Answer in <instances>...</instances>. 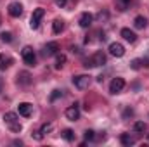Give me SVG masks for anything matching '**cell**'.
Returning <instances> with one entry per match:
<instances>
[{"instance_id": "1", "label": "cell", "mask_w": 149, "mask_h": 147, "mask_svg": "<svg viewBox=\"0 0 149 147\" xmlns=\"http://www.w3.org/2000/svg\"><path fill=\"white\" fill-rule=\"evenodd\" d=\"M106 64V54L102 52V50H97L92 57H88L87 61H85V68H97V66H104Z\"/></svg>"}, {"instance_id": "2", "label": "cell", "mask_w": 149, "mask_h": 147, "mask_svg": "<svg viewBox=\"0 0 149 147\" xmlns=\"http://www.w3.org/2000/svg\"><path fill=\"white\" fill-rule=\"evenodd\" d=\"M21 55H23V61H24V64L26 66H35L37 64V55H35V52H33V49L31 47H24L23 49V52H21Z\"/></svg>"}, {"instance_id": "3", "label": "cell", "mask_w": 149, "mask_h": 147, "mask_svg": "<svg viewBox=\"0 0 149 147\" xmlns=\"http://www.w3.org/2000/svg\"><path fill=\"white\" fill-rule=\"evenodd\" d=\"M73 85L78 88V90H85V88L90 85V76H88V74H78V76H73Z\"/></svg>"}, {"instance_id": "4", "label": "cell", "mask_w": 149, "mask_h": 147, "mask_svg": "<svg viewBox=\"0 0 149 147\" xmlns=\"http://www.w3.org/2000/svg\"><path fill=\"white\" fill-rule=\"evenodd\" d=\"M45 16V9H42V7H38L33 10V14H31V19H30V26L33 28V30H37L38 26H40V21H42V17Z\"/></svg>"}, {"instance_id": "5", "label": "cell", "mask_w": 149, "mask_h": 147, "mask_svg": "<svg viewBox=\"0 0 149 147\" xmlns=\"http://www.w3.org/2000/svg\"><path fill=\"white\" fill-rule=\"evenodd\" d=\"M123 88H125V80H123V78H113L111 85H109V92L116 95V94H120Z\"/></svg>"}, {"instance_id": "6", "label": "cell", "mask_w": 149, "mask_h": 147, "mask_svg": "<svg viewBox=\"0 0 149 147\" xmlns=\"http://www.w3.org/2000/svg\"><path fill=\"white\" fill-rule=\"evenodd\" d=\"M109 54L114 57H123L125 55V47L120 43V42H113L109 45Z\"/></svg>"}, {"instance_id": "7", "label": "cell", "mask_w": 149, "mask_h": 147, "mask_svg": "<svg viewBox=\"0 0 149 147\" xmlns=\"http://www.w3.org/2000/svg\"><path fill=\"white\" fill-rule=\"evenodd\" d=\"M66 118L70 119V121H76V119H80V111H78V104H73V106H70L68 109H66Z\"/></svg>"}, {"instance_id": "8", "label": "cell", "mask_w": 149, "mask_h": 147, "mask_svg": "<svg viewBox=\"0 0 149 147\" xmlns=\"http://www.w3.org/2000/svg\"><path fill=\"white\" fill-rule=\"evenodd\" d=\"M9 14L12 16V17H19L21 14H23V5L19 3V2H12V3H9Z\"/></svg>"}, {"instance_id": "9", "label": "cell", "mask_w": 149, "mask_h": 147, "mask_svg": "<svg viewBox=\"0 0 149 147\" xmlns=\"http://www.w3.org/2000/svg\"><path fill=\"white\" fill-rule=\"evenodd\" d=\"M57 50H59V45H57L56 42H49V43L43 47V55H45V57L56 55V54H57Z\"/></svg>"}, {"instance_id": "10", "label": "cell", "mask_w": 149, "mask_h": 147, "mask_svg": "<svg viewBox=\"0 0 149 147\" xmlns=\"http://www.w3.org/2000/svg\"><path fill=\"white\" fill-rule=\"evenodd\" d=\"M17 111H19V114H21V116L28 118V116H31V111H33V106H31L30 102H21V104L17 106Z\"/></svg>"}, {"instance_id": "11", "label": "cell", "mask_w": 149, "mask_h": 147, "mask_svg": "<svg viewBox=\"0 0 149 147\" xmlns=\"http://www.w3.org/2000/svg\"><path fill=\"white\" fill-rule=\"evenodd\" d=\"M92 21H94V16L88 14V12H83V14L80 16V21H78V23H80L81 28H88V26L92 24Z\"/></svg>"}, {"instance_id": "12", "label": "cell", "mask_w": 149, "mask_h": 147, "mask_svg": "<svg viewBox=\"0 0 149 147\" xmlns=\"http://www.w3.org/2000/svg\"><path fill=\"white\" fill-rule=\"evenodd\" d=\"M121 37L125 38L127 42H130V43H134V42L137 40V35H135L132 30H128V28H123V30H121Z\"/></svg>"}, {"instance_id": "13", "label": "cell", "mask_w": 149, "mask_h": 147, "mask_svg": "<svg viewBox=\"0 0 149 147\" xmlns=\"http://www.w3.org/2000/svg\"><path fill=\"white\" fill-rule=\"evenodd\" d=\"M120 142H121L125 147H130V146H134V144H135V139H134V137H130V133H121Z\"/></svg>"}, {"instance_id": "14", "label": "cell", "mask_w": 149, "mask_h": 147, "mask_svg": "<svg viewBox=\"0 0 149 147\" xmlns=\"http://www.w3.org/2000/svg\"><path fill=\"white\" fill-rule=\"evenodd\" d=\"M134 26H135L137 30H144V28L148 26V19H146L144 16H137V17L134 19Z\"/></svg>"}, {"instance_id": "15", "label": "cell", "mask_w": 149, "mask_h": 147, "mask_svg": "<svg viewBox=\"0 0 149 147\" xmlns=\"http://www.w3.org/2000/svg\"><path fill=\"white\" fill-rule=\"evenodd\" d=\"M17 80H19L21 85H30V83H31V74L26 73V71H23V73L17 74Z\"/></svg>"}, {"instance_id": "16", "label": "cell", "mask_w": 149, "mask_h": 147, "mask_svg": "<svg viewBox=\"0 0 149 147\" xmlns=\"http://www.w3.org/2000/svg\"><path fill=\"white\" fill-rule=\"evenodd\" d=\"M3 121H5L7 125H10V123L19 121V119H17V114H16V112H5V114H3Z\"/></svg>"}, {"instance_id": "17", "label": "cell", "mask_w": 149, "mask_h": 147, "mask_svg": "<svg viewBox=\"0 0 149 147\" xmlns=\"http://www.w3.org/2000/svg\"><path fill=\"white\" fill-rule=\"evenodd\" d=\"M61 135H63V139H64V140H68V142H73V140H74V132H73V130H70V128L63 130V133H61Z\"/></svg>"}, {"instance_id": "18", "label": "cell", "mask_w": 149, "mask_h": 147, "mask_svg": "<svg viewBox=\"0 0 149 147\" xmlns=\"http://www.w3.org/2000/svg\"><path fill=\"white\" fill-rule=\"evenodd\" d=\"M52 30H54V33H61V31L64 30V23H63L61 19H56V21L52 23Z\"/></svg>"}, {"instance_id": "19", "label": "cell", "mask_w": 149, "mask_h": 147, "mask_svg": "<svg viewBox=\"0 0 149 147\" xmlns=\"http://www.w3.org/2000/svg\"><path fill=\"white\" fill-rule=\"evenodd\" d=\"M64 64H66V55L64 54H59L57 59H56V69H61Z\"/></svg>"}, {"instance_id": "20", "label": "cell", "mask_w": 149, "mask_h": 147, "mask_svg": "<svg viewBox=\"0 0 149 147\" xmlns=\"http://www.w3.org/2000/svg\"><path fill=\"white\" fill-rule=\"evenodd\" d=\"M134 130H135L137 133H144V132H146V123H144V121H137V123L134 125Z\"/></svg>"}, {"instance_id": "21", "label": "cell", "mask_w": 149, "mask_h": 147, "mask_svg": "<svg viewBox=\"0 0 149 147\" xmlns=\"http://www.w3.org/2000/svg\"><path fill=\"white\" fill-rule=\"evenodd\" d=\"M9 128H10V132H14V133H19V132L23 130V126H21V123H19V121L10 123V125H9Z\"/></svg>"}, {"instance_id": "22", "label": "cell", "mask_w": 149, "mask_h": 147, "mask_svg": "<svg viewBox=\"0 0 149 147\" xmlns=\"http://www.w3.org/2000/svg\"><path fill=\"white\" fill-rule=\"evenodd\" d=\"M116 3H118V9L120 10H127L130 7V0H118Z\"/></svg>"}, {"instance_id": "23", "label": "cell", "mask_w": 149, "mask_h": 147, "mask_svg": "<svg viewBox=\"0 0 149 147\" xmlns=\"http://www.w3.org/2000/svg\"><path fill=\"white\" fill-rule=\"evenodd\" d=\"M0 40H2L3 43H10V42H12V33H9V31H3V33L0 35Z\"/></svg>"}, {"instance_id": "24", "label": "cell", "mask_w": 149, "mask_h": 147, "mask_svg": "<svg viewBox=\"0 0 149 147\" xmlns=\"http://www.w3.org/2000/svg\"><path fill=\"white\" fill-rule=\"evenodd\" d=\"M52 128H54V125H52V123H45V125L42 126V130H40V132L45 135V133H50V132H52Z\"/></svg>"}, {"instance_id": "25", "label": "cell", "mask_w": 149, "mask_h": 147, "mask_svg": "<svg viewBox=\"0 0 149 147\" xmlns=\"http://www.w3.org/2000/svg\"><path fill=\"white\" fill-rule=\"evenodd\" d=\"M83 137H85V140H94L95 139V132L94 130H85Z\"/></svg>"}, {"instance_id": "26", "label": "cell", "mask_w": 149, "mask_h": 147, "mask_svg": "<svg viewBox=\"0 0 149 147\" xmlns=\"http://www.w3.org/2000/svg\"><path fill=\"white\" fill-rule=\"evenodd\" d=\"M141 66H142V59H134V61L130 62V68H132V69H139Z\"/></svg>"}, {"instance_id": "27", "label": "cell", "mask_w": 149, "mask_h": 147, "mask_svg": "<svg viewBox=\"0 0 149 147\" xmlns=\"http://www.w3.org/2000/svg\"><path fill=\"white\" fill-rule=\"evenodd\" d=\"M10 64V59H3V55L0 54V69H5Z\"/></svg>"}, {"instance_id": "28", "label": "cell", "mask_w": 149, "mask_h": 147, "mask_svg": "<svg viewBox=\"0 0 149 147\" xmlns=\"http://www.w3.org/2000/svg\"><path fill=\"white\" fill-rule=\"evenodd\" d=\"M59 97H63V92H61V90H54V92H52V95H50V101L54 102V101H56V99H59Z\"/></svg>"}, {"instance_id": "29", "label": "cell", "mask_w": 149, "mask_h": 147, "mask_svg": "<svg viewBox=\"0 0 149 147\" xmlns=\"http://www.w3.org/2000/svg\"><path fill=\"white\" fill-rule=\"evenodd\" d=\"M54 3H56L57 7H64V5L68 3V0H54Z\"/></svg>"}, {"instance_id": "30", "label": "cell", "mask_w": 149, "mask_h": 147, "mask_svg": "<svg viewBox=\"0 0 149 147\" xmlns=\"http://www.w3.org/2000/svg\"><path fill=\"white\" fill-rule=\"evenodd\" d=\"M132 114H134V111L130 109V107H127V109H125V112H123V116H125V118H128V116H132Z\"/></svg>"}, {"instance_id": "31", "label": "cell", "mask_w": 149, "mask_h": 147, "mask_svg": "<svg viewBox=\"0 0 149 147\" xmlns=\"http://www.w3.org/2000/svg\"><path fill=\"white\" fill-rule=\"evenodd\" d=\"M33 137H35L37 140H42V139H43V133H42V132H35V133H33Z\"/></svg>"}, {"instance_id": "32", "label": "cell", "mask_w": 149, "mask_h": 147, "mask_svg": "<svg viewBox=\"0 0 149 147\" xmlns=\"http://www.w3.org/2000/svg\"><path fill=\"white\" fill-rule=\"evenodd\" d=\"M71 52H73V54H80V49H78V47H71Z\"/></svg>"}, {"instance_id": "33", "label": "cell", "mask_w": 149, "mask_h": 147, "mask_svg": "<svg viewBox=\"0 0 149 147\" xmlns=\"http://www.w3.org/2000/svg\"><path fill=\"white\" fill-rule=\"evenodd\" d=\"M0 92H2V83H0Z\"/></svg>"}, {"instance_id": "34", "label": "cell", "mask_w": 149, "mask_h": 147, "mask_svg": "<svg viewBox=\"0 0 149 147\" xmlns=\"http://www.w3.org/2000/svg\"><path fill=\"white\" fill-rule=\"evenodd\" d=\"M148 140H149V133H148Z\"/></svg>"}, {"instance_id": "35", "label": "cell", "mask_w": 149, "mask_h": 147, "mask_svg": "<svg viewBox=\"0 0 149 147\" xmlns=\"http://www.w3.org/2000/svg\"><path fill=\"white\" fill-rule=\"evenodd\" d=\"M0 23H2V19H0Z\"/></svg>"}]
</instances>
